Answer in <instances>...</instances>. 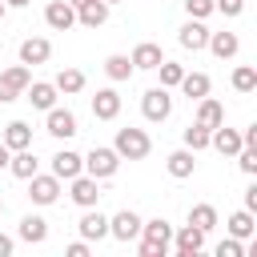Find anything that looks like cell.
Segmentation results:
<instances>
[{"mask_svg": "<svg viewBox=\"0 0 257 257\" xmlns=\"http://www.w3.org/2000/svg\"><path fill=\"white\" fill-rule=\"evenodd\" d=\"M205 237H209V233H201L197 225H181V229L173 233V245H169V249H177V257H197V253L205 249Z\"/></svg>", "mask_w": 257, "mask_h": 257, "instance_id": "10", "label": "cell"}, {"mask_svg": "<svg viewBox=\"0 0 257 257\" xmlns=\"http://www.w3.org/2000/svg\"><path fill=\"white\" fill-rule=\"evenodd\" d=\"M108 237H116V241H137V237H141V213H133V209L112 213V217H108Z\"/></svg>", "mask_w": 257, "mask_h": 257, "instance_id": "9", "label": "cell"}, {"mask_svg": "<svg viewBox=\"0 0 257 257\" xmlns=\"http://www.w3.org/2000/svg\"><path fill=\"white\" fill-rule=\"evenodd\" d=\"M68 4H72V8H80V4H88V0H68Z\"/></svg>", "mask_w": 257, "mask_h": 257, "instance_id": "44", "label": "cell"}, {"mask_svg": "<svg viewBox=\"0 0 257 257\" xmlns=\"http://www.w3.org/2000/svg\"><path fill=\"white\" fill-rule=\"evenodd\" d=\"M133 72H137V68H133V60H128L124 52H112V56L104 60V76H108V80H116V84H120V80H128Z\"/></svg>", "mask_w": 257, "mask_h": 257, "instance_id": "29", "label": "cell"}, {"mask_svg": "<svg viewBox=\"0 0 257 257\" xmlns=\"http://www.w3.org/2000/svg\"><path fill=\"white\" fill-rule=\"evenodd\" d=\"M52 56V40L48 36H28L20 40V64H44Z\"/></svg>", "mask_w": 257, "mask_h": 257, "instance_id": "16", "label": "cell"}, {"mask_svg": "<svg viewBox=\"0 0 257 257\" xmlns=\"http://www.w3.org/2000/svg\"><path fill=\"white\" fill-rule=\"evenodd\" d=\"M0 52H4V40H0Z\"/></svg>", "mask_w": 257, "mask_h": 257, "instance_id": "48", "label": "cell"}, {"mask_svg": "<svg viewBox=\"0 0 257 257\" xmlns=\"http://www.w3.org/2000/svg\"><path fill=\"white\" fill-rule=\"evenodd\" d=\"M12 249H16V241H12V237H4V233H0V257H12Z\"/></svg>", "mask_w": 257, "mask_h": 257, "instance_id": "41", "label": "cell"}, {"mask_svg": "<svg viewBox=\"0 0 257 257\" xmlns=\"http://www.w3.org/2000/svg\"><path fill=\"white\" fill-rule=\"evenodd\" d=\"M173 245V225L165 217L141 221V257H165Z\"/></svg>", "mask_w": 257, "mask_h": 257, "instance_id": "1", "label": "cell"}, {"mask_svg": "<svg viewBox=\"0 0 257 257\" xmlns=\"http://www.w3.org/2000/svg\"><path fill=\"white\" fill-rule=\"evenodd\" d=\"M225 229H229V237H237V241H249V237L257 233V217H253L249 209H237V213H229Z\"/></svg>", "mask_w": 257, "mask_h": 257, "instance_id": "25", "label": "cell"}, {"mask_svg": "<svg viewBox=\"0 0 257 257\" xmlns=\"http://www.w3.org/2000/svg\"><path fill=\"white\" fill-rule=\"evenodd\" d=\"M217 221H221V217H217V209H213V205H193V209H189V225H197L201 233H213V229H217Z\"/></svg>", "mask_w": 257, "mask_h": 257, "instance_id": "31", "label": "cell"}, {"mask_svg": "<svg viewBox=\"0 0 257 257\" xmlns=\"http://www.w3.org/2000/svg\"><path fill=\"white\" fill-rule=\"evenodd\" d=\"M217 257H245V241H237V237H225V241L217 245Z\"/></svg>", "mask_w": 257, "mask_h": 257, "instance_id": "37", "label": "cell"}, {"mask_svg": "<svg viewBox=\"0 0 257 257\" xmlns=\"http://www.w3.org/2000/svg\"><path fill=\"white\" fill-rule=\"evenodd\" d=\"M76 173H84V157H80V153H72V149H60V153L52 157V177L72 181Z\"/></svg>", "mask_w": 257, "mask_h": 257, "instance_id": "18", "label": "cell"}, {"mask_svg": "<svg viewBox=\"0 0 257 257\" xmlns=\"http://www.w3.org/2000/svg\"><path fill=\"white\" fill-rule=\"evenodd\" d=\"M153 72H161V88H177V84H181V76H185V68H181L177 60H161Z\"/></svg>", "mask_w": 257, "mask_h": 257, "instance_id": "32", "label": "cell"}, {"mask_svg": "<svg viewBox=\"0 0 257 257\" xmlns=\"http://www.w3.org/2000/svg\"><path fill=\"white\" fill-rule=\"evenodd\" d=\"M28 197H32V205H52V201L60 197V177H52V173H32V177H28Z\"/></svg>", "mask_w": 257, "mask_h": 257, "instance_id": "7", "label": "cell"}, {"mask_svg": "<svg viewBox=\"0 0 257 257\" xmlns=\"http://www.w3.org/2000/svg\"><path fill=\"white\" fill-rule=\"evenodd\" d=\"M213 8H217V12H225V16H241L245 0H213Z\"/></svg>", "mask_w": 257, "mask_h": 257, "instance_id": "38", "label": "cell"}, {"mask_svg": "<svg viewBox=\"0 0 257 257\" xmlns=\"http://www.w3.org/2000/svg\"><path fill=\"white\" fill-rule=\"evenodd\" d=\"M165 169H169V177L185 181V177H193V173H197V153H193V149H177V153H169V157H165Z\"/></svg>", "mask_w": 257, "mask_h": 257, "instance_id": "19", "label": "cell"}, {"mask_svg": "<svg viewBox=\"0 0 257 257\" xmlns=\"http://www.w3.org/2000/svg\"><path fill=\"white\" fill-rule=\"evenodd\" d=\"M28 80H32V68H28V64H12V68H4V72H0V104H12L16 96H24Z\"/></svg>", "mask_w": 257, "mask_h": 257, "instance_id": "5", "label": "cell"}, {"mask_svg": "<svg viewBox=\"0 0 257 257\" xmlns=\"http://www.w3.org/2000/svg\"><path fill=\"white\" fill-rule=\"evenodd\" d=\"M141 112H145V120L149 124H161V120H169L173 116V96H169V88H149L145 96H141Z\"/></svg>", "mask_w": 257, "mask_h": 257, "instance_id": "3", "label": "cell"}, {"mask_svg": "<svg viewBox=\"0 0 257 257\" xmlns=\"http://www.w3.org/2000/svg\"><path fill=\"white\" fill-rule=\"evenodd\" d=\"M4 12H8V4H4V0H0V20H4Z\"/></svg>", "mask_w": 257, "mask_h": 257, "instance_id": "45", "label": "cell"}, {"mask_svg": "<svg viewBox=\"0 0 257 257\" xmlns=\"http://www.w3.org/2000/svg\"><path fill=\"white\" fill-rule=\"evenodd\" d=\"M44 24H48L52 32H68V28L76 24V8H72L68 0H52V4L44 8Z\"/></svg>", "mask_w": 257, "mask_h": 257, "instance_id": "11", "label": "cell"}, {"mask_svg": "<svg viewBox=\"0 0 257 257\" xmlns=\"http://www.w3.org/2000/svg\"><path fill=\"white\" fill-rule=\"evenodd\" d=\"M0 213H4V197H0Z\"/></svg>", "mask_w": 257, "mask_h": 257, "instance_id": "47", "label": "cell"}, {"mask_svg": "<svg viewBox=\"0 0 257 257\" xmlns=\"http://www.w3.org/2000/svg\"><path fill=\"white\" fill-rule=\"evenodd\" d=\"M16 237H20V241H28V245H44V241H48V221H44V217H36V213H24V217H20Z\"/></svg>", "mask_w": 257, "mask_h": 257, "instance_id": "20", "label": "cell"}, {"mask_svg": "<svg viewBox=\"0 0 257 257\" xmlns=\"http://www.w3.org/2000/svg\"><path fill=\"white\" fill-rule=\"evenodd\" d=\"M189 100H201V96H209V88H213V80L205 76V72H185L181 76V84H177Z\"/></svg>", "mask_w": 257, "mask_h": 257, "instance_id": "28", "label": "cell"}, {"mask_svg": "<svg viewBox=\"0 0 257 257\" xmlns=\"http://www.w3.org/2000/svg\"><path fill=\"white\" fill-rule=\"evenodd\" d=\"M8 157H12V149H8L4 141H0V169H8Z\"/></svg>", "mask_w": 257, "mask_h": 257, "instance_id": "42", "label": "cell"}, {"mask_svg": "<svg viewBox=\"0 0 257 257\" xmlns=\"http://www.w3.org/2000/svg\"><path fill=\"white\" fill-rule=\"evenodd\" d=\"M241 209L257 213V185H249V189H245V205H241Z\"/></svg>", "mask_w": 257, "mask_h": 257, "instance_id": "40", "label": "cell"}, {"mask_svg": "<svg viewBox=\"0 0 257 257\" xmlns=\"http://www.w3.org/2000/svg\"><path fill=\"white\" fill-rule=\"evenodd\" d=\"M44 133H48V137H56V141H68V137H76L80 128H76V116H72V108H60V104H52V108H48V116H44Z\"/></svg>", "mask_w": 257, "mask_h": 257, "instance_id": "6", "label": "cell"}, {"mask_svg": "<svg viewBox=\"0 0 257 257\" xmlns=\"http://www.w3.org/2000/svg\"><path fill=\"white\" fill-rule=\"evenodd\" d=\"M177 40H181V48H189V52H201L205 44H209V28H205V20H185L181 24V32H177Z\"/></svg>", "mask_w": 257, "mask_h": 257, "instance_id": "12", "label": "cell"}, {"mask_svg": "<svg viewBox=\"0 0 257 257\" xmlns=\"http://www.w3.org/2000/svg\"><path fill=\"white\" fill-rule=\"evenodd\" d=\"M76 229H80L84 241H100V237H108V217L92 205V209H84V217L76 221Z\"/></svg>", "mask_w": 257, "mask_h": 257, "instance_id": "15", "label": "cell"}, {"mask_svg": "<svg viewBox=\"0 0 257 257\" xmlns=\"http://www.w3.org/2000/svg\"><path fill=\"white\" fill-rule=\"evenodd\" d=\"M185 12H189L193 20H209L217 8H213V0H185Z\"/></svg>", "mask_w": 257, "mask_h": 257, "instance_id": "36", "label": "cell"}, {"mask_svg": "<svg viewBox=\"0 0 257 257\" xmlns=\"http://www.w3.org/2000/svg\"><path fill=\"white\" fill-rule=\"evenodd\" d=\"M209 149H217V153H225V157H237V149H241V128L217 124V128L209 133Z\"/></svg>", "mask_w": 257, "mask_h": 257, "instance_id": "22", "label": "cell"}, {"mask_svg": "<svg viewBox=\"0 0 257 257\" xmlns=\"http://www.w3.org/2000/svg\"><path fill=\"white\" fill-rule=\"evenodd\" d=\"M92 116H96V120H116V116H120V92H116V88H96V96H92Z\"/></svg>", "mask_w": 257, "mask_h": 257, "instance_id": "14", "label": "cell"}, {"mask_svg": "<svg viewBox=\"0 0 257 257\" xmlns=\"http://www.w3.org/2000/svg\"><path fill=\"white\" fill-rule=\"evenodd\" d=\"M52 84H56V92L72 96V92H80V88H84V72H80V68H60Z\"/></svg>", "mask_w": 257, "mask_h": 257, "instance_id": "30", "label": "cell"}, {"mask_svg": "<svg viewBox=\"0 0 257 257\" xmlns=\"http://www.w3.org/2000/svg\"><path fill=\"white\" fill-rule=\"evenodd\" d=\"M104 20H108V4L104 0H88V4L76 8V24H84V28H100Z\"/></svg>", "mask_w": 257, "mask_h": 257, "instance_id": "27", "label": "cell"}, {"mask_svg": "<svg viewBox=\"0 0 257 257\" xmlns=\"http://www.w3.org/2000/svg\"><path fill=\"white\" fill-rule=\"evenodd\" d=\"M209 133H213V128H205V124H197V120H193V124L185 128V149H193V153L209 149Z\"/></svg>", "mask_w": 257, "mask_h": 257, "instance_id": "34", "label": "cell"}, {"mask_svg": "<svg viewBox=\"0 0 257 257\" xmlns=\"http://www.w3.org/2000/svg\"><path fill=\"white\" fill-rule=\"evenodd\" d=\"M8 173H12V177H20V181H28L32 173H40L36 153H32V149H16V153L8 157Z\"/></svg>", "mask_w": 257, "mask_h": 257, "instance_id": "24", "label": "cell"}, {"mask_svg": "<svg viewBox=\"0 0 257 257\" xmlns=\"http://www.w3.org/2000/svg\"><path fill=\"white\" fill-rule=\"evenodd\" d=\"M197 124H205V128L225 124V104L213 100V96H201V100H197Z\"/></svg>", "mask_w": 257, "mask_h": 257, "instance_id": "26", "label": "cell"}, {"mask_svg": "<svg viewBox=\"0 0 257 257\" xmlns=\"http://www.w3.org/2000/svg\"><path fill=\"white\" fill-rule=\"evenodd\" d=\"M64 253H68V257H88V241L80 237V241H72V245H68Z\"/></svg>", "mask_w": 257, "mask_h": 257, "instance_id": "39", "label": "cell"}, {"mask_svg": "<svg viewBox=\"0 0 257 257\" xmlns=\"http://www.w3.org/2000/svg\"><path fill=\"white\" fill-rule=\"evenodd\" d=\"M104 4H108V8H112V4H120V0H104Z\"/></svg>", "mask_w": 257, "mask_h": 257, "instance_id": "46", "label": "cell"}, {"mask_svg": "<svg viewBox=\"0 0 257 257\" xmlns=\"http://www.w3.org/2000/svg\"><path fill=\"white\" fill-rule=\"evenodd\" d=\"M112 149H116V157L120 161H145L149 153H153V141H149V133L145 128H116V141H112Z\"/></svg>", "mask_w": 257, "mask_h": 257, "instance_id": "2", "label": "cell"}, {"mask_svg": "<svg viewBox=\"0 0 257 257\" xmlns=\"http://www.w3.org/2000/svg\"><path fill=\"white\" fill-rule=\"evenodd\" d=\"M128 60H133V68H137V72H153V68L165 60V52H161V44H153V40H141V44L133 48V56H128Z\"/></svg>", "mask_w": 257, "mask_h": 257, "instance_id": "17", "label": "cell"}, {"mask_svg": "<svg viewBox=\"0 0 257 257\" xmlns=\"http://www.w3.org/2000/svg\"><path fill=\"white\" fill-rule=\"evenodd\" d=\"M0 141H4L12 153H16V149H32V124H28V120H8Z\"/></svg>", "mask_w": 257, "mask_h": 257, "instance_id": "23", "label": "cell"}, {"mask_svg": "<svg viewBox=\"0 0 257 257\" xmlns=\"http://www.w3.org/2000/svg\"><path fill=\"white\" fill-rule=\"evenodd\" d=\"M116 169H120V157H116V149H104V145H96V149L84 157V173H88V177H96V181H108V177H116Z\"/></svg>", "mask_w": 257, "mask_h": 257, "instance_id": "4", "label": "cell"}, {"mask_svg": "<svg viewBox=\"0 0 257 257\" xmlns=\"http://www.w3.org/2000/svg\"><path fill=\"white\" fill-rule=\"evenodd\" d=\"M217 60H233L237 52H241V40H237V32H209V44H205Z\"/></svg>", "mask_w": 257, "mask_h": 257, "instance_id": "21", "label": "cell"}, {"mask_svg": "<svg viewBox=\"0 0 257 257\" xmlns=\"http://www.w3.org/2000/svg\"><path fill=\"white\" fill-rule=\"evenodd\" d=\"M4 4H8V8H24L28 0H4Z\"/></svg>", "mask_w": 257, "mask_h": 257, "instance_id": "43", "label": "cell"}, {"mask_svg": "<svg viewBox=\"0 0 257 257\" xmlns=\"http://www.w3.org/2000/svg\"><path fill=\"white\" fill-rule=\"evenodd\" d=\"M233 88L237 92H253L257 88V68L253 64H237L233 68Z\"/></svg>", "mask_w": 257, "mask_h": 257, "instance_id": "33", "label": "cell"}, {"mask_svg": "<svg viewBox=\"0 0 257 257\" xmlns=\"http://www.w3.org/2000/svg\"><path fill=\"white\" fill-rule=\"evenodd\" d=\"M24 96H28V104L32 108H40V112H48L52 104H56V84L52 80H28V88H24Z\"/></svg>", "mask_w": 257, "mask_h": 257, "instance_id": "13", "label": "cell"}, {"mask_svg": "<svg viewBox=\"0 0 257 257\" xmlns=\"http://www.w3.org/2000/svg\"><path fill=\"white\" fill-rule=\"evenodd\" d=\"M237 169H241L245 177H257V149L241 145V149H237Z\"/></svg>", "mask_w": 257, "mask_h": 257, "instance_id": "35", "label": "cell"}, {"mask_svg": "<svg viewBox=\"0 0 257 257\" xmlns=\"http://www.w3.org/2000/svg\"><path fill=\"white\" fill-rule=\"evenodd\" d=\"M68 197H72V205H80V209H92V205L100 201V185H96V177H88V173H76V177L68 181Z\"/></svg>", "mask_w": 257, "mask_h": 257, "instance_id": "8", "label": "cell"}]
</instances>
